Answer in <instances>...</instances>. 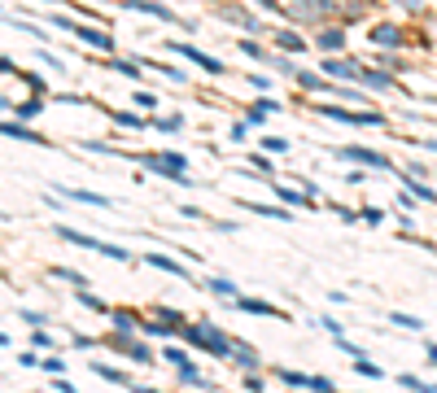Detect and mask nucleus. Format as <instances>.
Instances as JSON below:
<instances>
[{
  "label": "nucleus",
  "mask_w": 437,
  "mask_h": 393,
  "mask_svg": "<svg viewBox=\"0 0 437 393\" xmlns=\"http://www.w3.org/2000/svg\"><path fill=\"white\" fill-rule=\"evenodd\" d=\"M188 341L201 346V350H210L215 358H232V341L223 337L219 328H210V323H188Z\"/></svg>",
  "instance_id": "nucleus-1"
},
{
  "label": "nucleus",
  "mask_w": 437,
  "mask_h": 393,
  "mask_svg": "<svg viewBox=\"0 0 437 393\" xmlns=\"http://www.w3.org/2000/svg\"><path fill=\"white\" fill-rule=\"evenodd\" d=\"M57 26H61V31H70V36H79V40H84V44H92V48H105V53L114 48V40H109V36H101V31H92V26H84V22L57 18Z\"/></svg>",
  "instance_id": "nucleus-2"
},
{
  "label": "nucleus",
  "mask_w": 437,
  "mask_h": 393,
  "mask_svg": "<svg viewBox=\"0 0 437 393\" xmlns=\"http://www.w3.org/2000/svg\"><path fill=\"white\" fill-rule=\"evenodd\" d=\"M171 53H180V57H188V61H197L201 66V70H210V75H223V61H215V57H210V53H201V48H192V44H175L171 40Z\"/></svg>",
  "instance_id": "nucleus-3"
},
{
  "label": "nucleus",
  "mask_w": 437,
  "mask_h": 393,
  "mask_svg": "<svg viewBox=\"0 0 437 393\" xmlns=\"http://www.w3.org/2000/svg\"><path fill=\"white\" fill-rule=\"evenodd\" d=\"M323 114L337 123H363V127H381L385 123V114H350V109H337V105H323Z\"/></svg>",
  "instance_id": "nucleus-4"
},
{
  "label": "nucleus",
  "mask_w": 437,
  "mask_h": 393,
  "mask_svg": "<svg viewBox=\"0 0 437 393\" xmlns=\"http://www.w3.org/2000/svg\"><path fill=\"white\" fill-rule=\"evenodd\" d=\"M346 162H363V167H376V171H394V162L385 153H371V149H342Z\"/></svg>",
  "instance_id": "nucleus-5"
},
{
  "label": "nucleus",
  "mask_w": 437,
  "mask_h": 393,
  "mask_svg": "<svg viewBox=\"0 0 437 393\" xmlns=\"http://www.w3.org/2000/svg\"><path fill=\"white\" fill-rule=\"evenodd\" d=\"M57 236H61V240H70V245H79V249H96V254H105V240H96V236H88V232H75V227H57Z\"/></svg>",
  "instance_id": "nucleus-6"
},
{
  "label": "nucleus",
  "mask_w": 437,
  "mask_h": 393,
  "mask_svg": "<svg viewBox=\"0 0 437 393\" xmlns=\"http://www.w3.org/2000/svg\"><path fill=\"white\" fill-rule=\"evenodd\" d=\"M371 44H381V48H398V44H402V31L390 26V22H381V26H371Z\"/></svg>",
  "instance_id": "nucleus-7"
},
{
  "label": "nucleus",
  "mask_w": 437,
  "mask_h": 393,
  "mask_svg": "<svg viewBox=\"0 0 437 393\" xmlns=\"http://www.w3.org/2000/svg\"><path fill=\"white\" fill-rule=\"evenodd\" d=\"M144 262H149V267H158V271H171L175 280H188V271H184V267H180L175 258H162V254H144Z\"/></svg>",
  "instance_id": "nucleus-8"
},
{
  "label": "nucleus",
  "mask_w": 437,
  "mask_h": 393,
  "mask_svg": "<svg viewBox=\"0 0 437 393\" xmlns=\"http://www.w3.org/2000/svg\"><path fill=\"white\" fill-rule=\"evenodd\" d=\"M236 306H240V310H250V315H271V319H284L271 302H258V298H236Z\"/></svg>",
  "instance_id": "nucleus-9"
},
{
  "label": "nucleus",
  "mask_w": 437,
  "mask_h": 393,
  "mask_svg": "<svg viewBox=\"0 0 437 393\" xmlns=\"http://www.w3.org/2000/svg\"><path fill=\"white\" fill-rule=\"evenodd\" d=\"M315 44L323 48V53H342V48H346V36H342V31H319Z\"/></svg>",
  "instance_id": "nucleus-10"
},
{
  "label": "nucleus",
  "mask_w": 437,
  "mask_h": 393,
  "mask_svg": "<svg viewBox=\"0 0 437 393\" xmlns=\"http://www.w3.org/2000/svg\"><path fill=\"white\" fill-rule=\"evenodd\" d=\"M323 70L337 75V79H359V66H354V61H337V57L323 61Z\"/></svg>",
  "instance_id": "nucleus-11"
},
{
  "label": "nucleus",
  "mask_w": 437,
  "mask_h": 393,
  "mask_svg": "<svg viewBox=\"0 0 437 393\" xmlns=\"http://www.w3.org/2000/svg\"><path fill=\"white\" fill-rule=\"evenodd\" d=\"M127 9H140V13H153V18H162V22H171L175 13L171 9H162V5H153V0H127Z\"/></svg>",
  "instance_id": "nucleus-12"
},
{
  "label": "nucleus",
  "mask_w": 437,
  "mask_h": 393,
  "mask_svg": "<svg viewBox=\"0 0 437 393\" xmlns=\"http://www.w3.org/2000/svg\"><path fill=\"white\" fill-rule=\"evenodd\" d=\"M240 206H245L250 215H263V219H293L284 206H254V201H240Z\"/></svg>",
  "instance_id": "nucleus-13"
},
{
  "label": "nucleus",
  "mask_w": 437,
  "mask_h": 393,
  "mask_svg": "<svg viewBox=\"0 0 437 393\" xmlns=\"http://www.w3.org/2000/svg\"><path fill=\"white\" fill-rule=\"evenodd\" d=\"M293 5L306 13V18H323V13H332V5H328V0H293Z\"/></svg>",
  "instance_id": "nucleus-14"
},
{
  "label": "nucleus",
  "mask_w": 437,
  "mask_h": 393,
  "mask_svg": "<svg viewBox=\"0 0 437 393\" xmlns=\"http://www.w3.org/2000/svg\"><path fill=\"white\" fill-rule=\"evenodd\" d=\"M232 358L240 363V371H254V367H258V354H254V346H236V350H232Z\"/></svg>",
  "instance_id": "nucleus-15"
},
{
  "label": "nucleus",
  "mask_w": 437,
  "mask_h": 393,
  "mask_svg": "<svg viewBox=\"0 0 437 393\" xmlns=\"http://www.w3.org/2000/svg\"><path fill=\"white\" fill-rule=\"evenodd\" d=\"M0 131H5V136H18V140H31V144H44L36 131H26L22 123H0Z\"/></svg>",
  "instance_id": "nucleus-16"
},
{
  "label": "nucleus",
  "mask_w": 437,
  "mask_h": 393,
  "mask_svg": "<svg viewBox=\"0 0 437 393\" xmlns=\"http://www.w3.org/2000/svg\"><path fill=\"white\" fill-rule=\"evenodd\" d=\"M92 371L101 376V380H109V385H127V371H118V367H105V363H92Z\"/></svg>",
  "instance_id": "nucleus-17"
},
{
  "label": "nucleus",
  "mask_w": 437,
  "mask_h": 393,
  "mask_svg": "<svg viewBox=\"0 0 437 393\" xmlns=\"http://www.w3.org/2000/svg\"><path fill=\"white\" fill-rule=\"evenodd\" d=\"M66 196H70V201H84V206H109L101 192H79V188H66Z\"/></svg>",
  "instance_id": "nucleus-18"
},
{
  "label": "nucleus",
  "mask_w": 437,
  "mask_h": 393,
  "mask_svg": "<svg viewBox=\"0 0 437 393\" xmlns=\"http://www.w3.org/2000/svg\"><path fill=\"white\" fill-rule=\"evenodd\" d=\"M276 40H280V48H284V53H302V48H306V40H302V36H293V31H280Z\"/></svg>",
  "instance_id": "nucleus-19"
},
{
  "label": "nucleus",
  "mask_w": 437,
  "mask_h": 393,
  "mask_svg": "<svg viewBox=\"0 0 437 393\" xmlns=\"http://www.w3.org/2000/svg\"><path fill=\"white\" fill-rule=\"evenodd\" d=\"M109 319H114V328H118V332H136V315H127V310H114Z\"/></svg>",
  "instance_id": "nucleus-20"
},
{
  "label": "nucleus",
  "mask_w": 437,
  "mask_h": 393,
  "mask_svg": "<svg viewBox=\"0 0 437 393\" xmlns=\"http://www.w3.org/2000/svg\"><path fill=\"white\" fill-rule=\"evenodd\" d=\"M13 109H18V118H36V114L44 109V105H40V92H36V96H31V101H26V105H13Z\"/></svg>",
  "instance_id": "nucleus-21"
},
{
  "label": "nucleus",
  "mask_w": 437,
  "mask_h": 393,
  "mask_svg": "<svg viewBox=\"0 0 437 393\" xmlns=\"http://www.w3.org/2000/svg\"><path fill=\"white\" fill-rule=\"evenodd\" d=\"M398 328H411V332H420V328H424V319H415V315H402V310H398V315H390Z\"/></svg>",
  "instance_id": "nucleus-22"
},
{
  "label": "nucleus",
  "mask_w": 437,
  "mask_h": 393,
  "mask_svg": "<svg viewBox=\"0 0 437 393\" xmlns=\"http://www.w3.org/2000/svg\"><path fill=\"white\" fill-rule=\"evenodd\" d=\"M363 84H367V88H390V75H381V70H363Z\"/></svg>",
  "instance_id": "nucleus-23"
},
{
  "label": "nucleus",
  "mask_w": 437,
  "mask_h": 393,
  "mask_svg": "<svg viewBox=\"0 0 437 393\" xmlns=\"http://www.w3.org/2000/svg\"><path fill=\"white\" fill-rule=\"evenodd\" d=\"M280 380H284V385H311V376H302V371H289V367H280Z\"/></svg>",
  "instance_id": "nucleus-24"
},
{
  "label": "nucleus",
  "mask_w": 437,
  "mask_h": 393,
  "mask_svg": "<svg viewBox=\"0 0 437 393\" xmlns=\"http://www.w3.org/2000/svg\"><path fill=\"white\" fill-rule=\"evenodd\" d=\"M210 293H219V298H236V284H228V280H210Z\"/></svg>",
  "instance_id": "nucleus-25"
},
{
  "label": "nucleus",
  "mask_w": 437,
  "mask_h": 393,
  "mask_svg": "<svg viewBox=\"0 0 437 393\" xmlns=\"http://www.w3.org/2000/svg\"><path fill=\"white\" fill-rule=\"evenodd\" d=\"M263 149H267V153H284V149H289V140H280V136H267V140H263Z\"/></svg>",
  "instance_id": "nucleus-26"
},
{
  "label": "nucleus",
  "mask_w": 437,
  "mask_h": 393,
  "mask_svg": "<svg viewBox=\"0 0 437 393\" xmlns=\"http://www.w3.org/2000/svg\"><path fill=\"white\" fill-rule=\"evenodd\" d=\"M180 127H184L180 114H175V118H158V131H180Z\"/></svg>",
  "instance_id": "nucleus-27"
},
{
  "label": "nucleus",
  "mask_w": 437,
  "mask_h": 393,
  "mask_svg": "<svg viewBox=\"0 0 437 393\" xmlns=\"http://www.w3.org/2000/svg\"><path fill=\"white\" fill-rule=\"evenodd\" d=\"M162 354H167V358H171V363H175V367H188V358H184V350H175V346H171V350H162Z\"/></svg>",
  "instance_id": "nucleus-28"
},
{
  "label": "nucleus",
  "mask_w": 437,
  "mask_h": 393,
  "mask_svg": "<svg viewBox=\"0 0 437 393\" xmlns=\"http://www.w3.org/2000/svg\"><path fill=\"white\" fill-rule=\"evenodd\" d=\"M359 371H363V376H371V380H376V376H385L376 363H367V358H359Z\"/></svg>",
  "instance_id": "nucleus-29"
},
{
  "label": "nucleus",
  "mask_w": 437,
  "mask_h": 393,
  "mask_svg": "<svg viewBox=\"0 0 437 393\" xmlns=\"http://www.w3.org/2000/svg\"><path fill=\"white\" fill-rule=\"evenodd\" d=\"M398 5H407V9H420V0H398Z\"/></svg>",
  "instance_id": "nucleus-30"
},
{
  "label": "nucleus",
  "mask_w": 437,
  "mask_h": 393,
  "mask_svg": "<svg viewBox=\"0 0 437 393\" xmlns=\"http://www.w3.org/2000/svg\"><path fill=\"white\" fill-rule=\"evenodd\" d=\"M429 358H433V363H437V346H429Z\"/></svg>",
  "instance_id": "nucleus-31"
},
{
  "label": "nucleus",
  "mask_w": 437,
  "mask_h": 393,
  "mask_svg": "<svg viewBox=\"0 0 437 393\" xmlns=\"http://www.w3.org/2000/svg\"><path fill=\"white\" fill-rule=\"evenodd\" d=\"M0 219H5V215H0Z\"/></svg>",
  "instance_id": "nucleus-32"
}]
</instances>
